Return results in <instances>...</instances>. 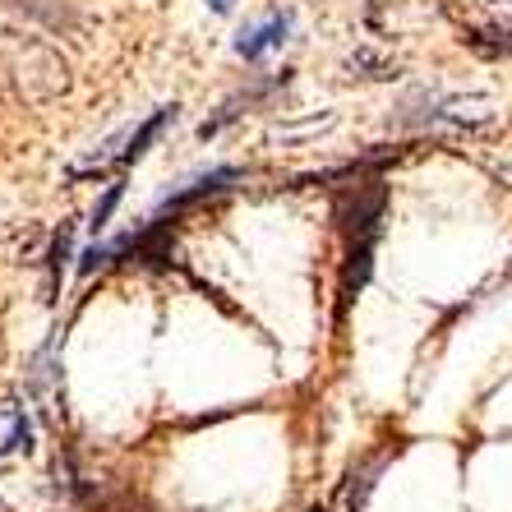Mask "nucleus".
<instances>
[{
  "label": "nucleus",
  "instance_id": "obj_1",
  "mask_svg": "<svg viewBox=\"0 0 512 512\" xmlns=\"http://www.w3.org/2000/svg\"><path fill=\"white\" fill-rule=\"evenodd\" d=\"M14 79H19V88H24L33 102H47V97H60L70 88V70H65L60 51H51L47 42H37V37L14 42Z\"/></svg>",
  "mask_w": 512,
  "mask_h": 512
},
{
  "label": "nucleus",
  "instance_id": "obj_2",
  "mask_svg": "<svg viewBox=\"0 0 512 512\" xmlns=\"http://www.w3.org/2000/svg\"><path fill=\"white\" fill-rule=\"evenodd\" d=\"M5 5L28 14V19H37V24H47L51 33H74V28H79V19H74L60 0H5Z\"/></svg>",
  "mask_w": 512,
  "mask_h": 512
},
{
  "label": "nucleus",
  "instance_id": "obj_3",
  "mask_svg": "<svg viewBox=\"0 0 512 512\" xmlns=\"http://www.w3.org/2000/svg\"><path fill=\"white\" fill-rule=\"evenodd\" d=\"M286 28H291V24H286V19H273V24H263L259 28V33H250V37H240V56H245V60H254V56H263V51H268V47H273V42H282V37H286Z\"/></svg>",
  "mask_w": 512,
  "mask_h": 512
},
{
  "label": "nucleus",
  "instance_id": "obj_4",
  "mask_svg": "<svg viewBox=\"0 0 512 512\" xmlns=\"http://www.w3.org/2000/svg\"><path fill=\"white\" fill-rule=\"evenodd\" d=\"M70 250H74V227L65 222V227L56 231V240H51V300H56V291H60V273H65Z\"/></svg>",
  "mask_w": 512,
  "mask_h": 512
},
{
  "label": "nucleus",
  "instance_id": "obj_5",
  "mask_svg": "<svg viewBox=\"0 0 512 512\" xmlns=\"http://www.w3.org/2000/svg\"><path fill=\"white\" fill-rule=\"evenodd\" d=\"M227 180H236V171H213V176H203V180H194V190H185V194H176V199H167L162 208H185V203H194V199H203V194H217Z\"/></svg>",
  "mask_w": 512,
  "mask_h": 512
},
{
  "label": "nucleus",
  "instance_id": "obj_6",
  "mask_svg": "<svg viewBox=\"0 0 512 512\" xmlns=\"http://www.w3.org/2000/svg\"><path fill=\"white\" fill-rule=\"evenodd\" d=\"M346 65H351L360 79H393V74H397L393 60H388V56H374V51H356V56L346 60Z\"/></svg>",
  "mask_w": 512,
  "mask_h": 512
},
{
  "label": "nucleus",
  "instance_id": "obj_7",
  "mask_svg": "<svg viewBox=\"0 0 512 512\" xmlns=\"http://www.w3.org/2000/svg\"><path fill=\"white\" fill-rule=\"evenodd\" d=\"M19 448H33V429H28V420H14V429H10V439H5V453H19Z\"/></svg>",
  "mask_w": 512,
  "mask_h": 512
},
{
  "label": "nucleus",
  "instance_id": "obj_8",
  "mask_svg": "<svg viewBox=\"0 0 512 512\" xmlns=\"http://www.w3.org/2000/svg\"><path fill=\"white\" fill-rule=\"evenodd\" d=\"M116 203H120V185H111V190H107V199H102V203H97V208H93V222H88V227H93V231H102V227H107V217H111V208H116Z\"/></svg>",
  "mask_w": 512,
  "mask_h": 512
},
{
  "label": "nucleus",
  "instance_id": "obj_9",
  "mask_svg": "<svg viewBox=\"0 0 512 512\" xmlns=\"http://www.w3.org/2000/svg\"><path fill=\"white\" fill-rule=\"evenodd\" d=\"M208 5H213V10H231V0H208Z\"/></svg>",
  "mask_w": 512,
  "mask_h": 512
},
{
  "label": "nucleus",
  "instance_id": "obj_10",
  "mask_svg": "<svg viewBox=\"0 0 512 512\" xmlns=\"http://www.w3.org/2000/svg\"><path fill=\"white\" fill-rule=\"evenodd\" d=\"M319 512H323V508H319Z\"/></svg>",
  "mask_w": 512,
  "mask_h": 512
}]
</instances>
